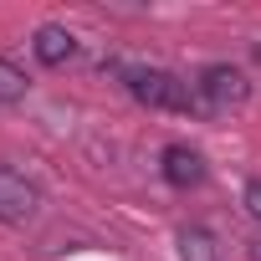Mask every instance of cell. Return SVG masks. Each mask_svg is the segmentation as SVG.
I'll use <instances>...</instances> for the list:
<instances>
[{"mask_svg":"<svg viewBox=\"0 0 261 261\" xmlns=\"http://www.w3.org/2000/svg\"><path fill=\"white\" fill-rule=\"evenodd\" d=\"M118 77H123V87L134 92L144 108H164V113H195L200 108L195 87L185 77L164 72V67H118Z\"/></svg>","mask_w":261,"mask_h":261,"instance_id":"1","label":"cell"},{"mask_svg":"<svg viewBox=\"0 0 261 261\" xmlns=\"http://www.w3.org/2000/svg\"><path fill=\"white\" fill-rule=\"evenodd\" d=\"M190 87H195V97H200V108H205V113H225V108H241V102L251 97L246 72H241V67H230V62H210Z\"/></svg>","mask_w":261,"mask_h":261,"instance_id":"2","label":"cell"},{"mask_svg":"<svg viewBox=\"0 0 261 261\" xmlns=\"http://www.w3.org/2000/svg\"><path fill=\"white\" fill-rule=\"evenodd\" d=\"M36 210H41V190L16 169H0V220L26 225V220H36Z\"/></svg>","mask_w":261,"mask_h":261,"instance_id":"3","label":"cell"},{"mask_svg":"<svg viewBox=\"0 0 261 261\" xmlns=\"http://www.w3.org/2000/svg\"><path fill=\"white\" fill-rule=\"evenodd\" d=\"M159 174L174 185V190H200L205 185V154L200 149H190V144H169L164 154H159Z\"/></svg>","mask_w":261,"mask_h":261,"instance_id":"4","label":"cell"},{"mask_svg":"<svg viewBox=\"0 0 261 261\" xmlns=\"http://www.w3.org/2000/svg\"><path fill=\"white\" fill-rule=\"evenodd\" d=\"M31 51H36V62L41 67H67L72 57H77V36L67 31V26H36V36H31Z\"/></svg>","mask_w":261,"mask_h":261,"instance_id":"5","label":"cell"},{"mask_svg":"<svg viewBox=\"0 0 261 261\" xmlns=\"http://www.w3.org/2000/svg\"><path fill=\"white\" fill-rule=\"evenodd\" d=\"M179 261H220V246L205 225H185L179 230Z\"/></svg>","mask_w":261,"mask_h":261,"instance_id":"6","label":"cell"},{"mask_svg":"<svg viewBox=\"0 0 261 261\" xmlns=\"http://www.w3.org/2000/svg\"><path fill=\"white\" fill-rule=\"evenodd\" d=\"M26 87H31V77H26L16 62L0 57V102H21V97H26Z\"/></svg>","mask_w":261,"mask_h":261,"instance_id":"7","label":"cell"},{"mask_svg":"<svg viewBox=\"0 0 261 261\" xmlns=\"http://www.w3.org/2000/svg\"><path fill=\"white\" fill-rule=\"evenodd\" d=\"M246 210L261 220V179H251V185H246Z\"/></svg>","mask_w":261,"mask_h":261,"instance_id":"8","label":"cell"},{"mask_svg":"<svg viewBox=\"0 0 261 261\" xmlns=\"http://www.w3.org/2000/svg\"><path fill=\"white\" fill-rule=\"evenodd\" d=\"M251 261H261V236H256V241H251Z\"/></svg>","mask_w":261,"mask_h":261,"instance_id":"9","label":"cell"}]
</instances>
